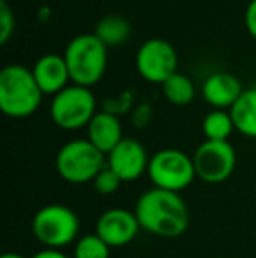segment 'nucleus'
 Listing matches in <instances>:
<instances>
[{
	"instance_id": "5701e85b",
	"label": "nucleus",
	"mask_w": 256,
	"mask_h": 258,
	"mask_svg": "<svg viewBox=\"0 0 256 258\" xmlns=\"http://www.w3.org/2000/svg\"><path fill=\"white\" fill-rule=\"evenodd\" d=\"M133 121H135L137 126H146L147 121H149V105L142 104L135 109V114H133Z\"/></svg>"
},
{
	"instance_id": "f8f14e48",
	"label": "nucleus",
	"mask_w": 256,
	"mask_h": 258,
	"mask_svg": "<svg viewBox=\"0 0 256 258\" xmlns=\"http://www.w3.org/2000/svg\"><path fill=\"white\" fill-rule=\"evenodd\" d=\"M32 72H34L35 81H37L39 88L42 90L44 95L55 97L63 88H67V83L70 81V74H68L65 58L53 53L39 58Z\"/></svg>"
},
{
	"instance_id": "393cba45",
	"label": "nucleus",
	"mask_w": 256,
	"mask_h": 258,
	"mask_svg": "<svg viewBox=\"0 0 256 258\" xmlns=\"http://www.w3.org/2000/svg\"><path fill=\"white\" fill-rule=\"evenodd\" d=\"M0 258H25L23 255H20V253H14V251H9V253H4Z\"/></svg>"
},
{
	"instance_id": "20e7f679",
	"label": "nucleus",
	"mask_w": 256,
	"mask_h": 258,
	"mask_svg": "<svg viewBox=\"0 0 256 258\" xmlns=\"http://www.w3.org/2000/svg\"><path fill=\"white\" fill-rule=\"evenodd\" d=\"M55 165L63 181L84 184L95 179L107 165V156L97 150L88 139H74L60 148Z\"/></svg>"
},
{
	"instance_id": "9d476101",
	"label": "nucleus",
	"mask_w": 256,
	"mask_h": 258,
	"mask_svg": "<svg viewBox=\"0 0 256 258\" xmlns=\"http://www.w3.org/2000/svg\"><path fill=\"white\" fill-rule=\"evenodd\" d=\"M140 223L135 213L123 207H113L104 211L95 225V234L109 248H123L137 237Z\"/></svg>"
},
{
	"instance_id": "ddd939ff",
	"label": "nucleus",
	"mask_w": 256,
	"mask_h": 258,
	"mask_svg": "<svg viewBox=\"0 0 256 258\" xmlns=\"http://www.w3.org/2000/svg\"><path fill=\"white\" fill-rule=\"evenodd\" d=\"M242 92L244 88L240 81L228 72H216V74L209 76L202 86V95H204L205 102L216 109H223V111L226 107L232 109V105L239 100Z\"/></svg>"
},
{
	"instance_id": "b1692460",
	"label": "nucleus",
	"mask_w": 256,
	"mask_h": 258,
	"mask_svg": "<svg viewBox=\"0 0 256 258\" xmlns=\"http://www.w3.org/2000/svg\"><path fill=\"white\" fill-rule=\"evenodd\" d=\"M32 258H68L65 253H62L60 249H49V248H44L41 251H37Z\"/></svg>"
},
{
	"instance_id": "2eb2a0df",
	"label": "nucleus",
	"mask_w": 256,
	"mask_h": 258,
	"mask_svg": "<svg viewBox=\"0 0 256 258\" xmlns=\"http://www.w3.org/2000/svg\"><path fill=\"white\" fill-rule=\"evenodd\" d=\"M235 130L242 136L256 139V88L244 90L235 104L230 109Z\"/></svg>"
},
{
	"instance_id": "7ed1b4c3",
	"label": "nucleus",
	"mask_w": 256,
	"mask_h": 258,
	"mask_svg": "<svg viewBox=\"0 0 256 258\" xmlns=\"http://www.w3.org/2000/svg\"><path fill=\"white\" fill-rule=\"evenodd\" d=\"M72 85L92 88L107 69V46L95 34H81L70 39L63 53Z\"/></svg>"
},
{
	"instance_id": "f3484780",
	"label": "nucleus",
	"mask_w": 256,
	"mask_h": 258,
	"mask_svg": "<svg viewBox=\"0 0 256 258\" xmlns=\"http://www.w3.org/2000/svg\"><path fill=\"white\" fill-rule=\"evenodd\" d=\"M233 130L235 125L232 116L223 109L211 111L202 121V132L205 136V141H228Z\"/></svg>"
},
{
	"instance_id": "f03ea898",
	"label": "nucleus",
	"mask_w": 256,
	"mask_h": 258,
	"mask_svg": "<svg viewBox=\"0 0 256 258\" xmlns=\"http://www.w3.org/2000/svg\"><path fill=\"white\" fill-rule=\"evenodd\" d=\"M42 95L34 72L25 65H7L0 72V109L9 118L32 116L41 105Z\"/></svg>"
},
{
	"instance_id": "9b49d317",
	"label": "nucleus",
	"mask_w": 256,
	"mask_h": 258,
	"mask_svg": "<svg viewBox=\"0 0 256 258\" xmlns=\"http://www.w3.org/2000/svg\"><path fill=\"white\" fill-rule=\"evenodd\" d=\"M149 158L146 153V148L135 139L125 137L109 155H107V167L114 170L121 181H135L147 172V165H149Z\"/></svg>"
},
{
	"instance_id": "f257e3e1",
	"label": "nucleus",
	"mask_w": 256,
	"mask_h": 258,
	"mask_svg": "<svg viewBox=\"0 0 256 258\" xmlns=\"http://www.w3.org/2000/svg\"><path fill=\"white\" fill-rule=\"evenodd\" d=\"M133 213L140 228L158 237H179L190 225L188 206L181 195L154 186L137 199Z\"/></svg>"
},
{
	"instance_id": "a211bd4d",
	"label": "nucleus",
	"mask_w": 256,
	"mask_h": 258,
	"mask_svg": "<svg viewBox=\"0 0 256 258\" xmlns=\"http://www.w3.org/2000/svg\"><path fill=\"white\" fill-rule=\"evenodd\" d=\"M165 99L174 105H188L195 99V85L185 74L176 72L161 85Z\"/></svg>"
},
{
	"instance_id": "aec40b11",
	"label": "nucleus",
	"mask_w": 256,
	"mask_h": 258,
	"mask_svg": "<svg viewBox=\"0 0 256 258\" xmlns=\"http://www.w3.org/2000/svg\"><path fill=\"white\" fill-rule=\"evenodd\" d=\"M123 183L121 177L114 172L111 167H104L99 172V176L93 179V186H95V191H99L100 195H111L114 191H118L120 184Z\"/></svg>"
},
{
	"instance_id": "0eeeda50",
	"label": "nucleus",
	"mask_w": 256,
	"mask_h": 258,
	"mask_svg": "<svg viewBox=\"0 0 256 258\" xmlns=\"http://www.w3.org/2000/svg\"><path fill=\"white\" fill-rule=\"evenodd\" d=\"M97 114V99L90 88L70 85L56 93L49 105L53 123L63 130H79L88 126Z\"/></svg>"
},
{
	"instance_id": "39448f33",
	"label": "nucleus",
	"mask_w": 256,
	"mask_h": 258,
	"mask_svg": "<svg viewBox=\"0 0 256 258\" xmlns=\"http://www.w3.org/2000/svg\"><path fill=\"white\" fill-rule=\"evenodd\" d=\"M32 234L44 248L62 249L75 241L79 234V218L70 207L48 204L35 213Z\"/></svg>"
},
{
	"instance_id": "412c9836",
	"label": "nucleus",
	"mask_w": 256,
	"mask_h": 258,
	"mask_svg": "<svg viewBox=\"0 0 256 258\" xmlns=\"http://www.w3.org/2000/svg\"><path fill=\"white\" fill-rule=\"evenodd\" d=\"M14 34V14L6 0L0 2V42L6 44Z\"/></svg>"
},
{
	"instance_id": "4be33fe9",
	"label": "nucleus",
	"mask_w": 256,
	"mask_h": 258,
	"mask_svg": "<svg viewBox=\"0 0 256 258\" xmlns=\"http://www.w3.org/2000/svg\"><path fill=\"white\" fill-rule=\"evenodd\" d=\"M244 23H246L247 32L256 39V0H251L247 4L246 14H244Z\"/></svg>"
},
{
	"instance_id": "1a4fd4ad",
	"label": "nucleus",
	"mask_w": 256,
	"mask_h": 258,
	"mask_svg": "<svg viewBox=\"0 0 256 258\" xmlns=\"http://www.w3.org/2000/svg\"><path fill=\"white\" fill-rule=\"evenodd\" d=\"M135 67L146 81L163 85L178 72V53L165 39H149L137 51Z\"/></svg>"
},
{
	"instance_id": "dca6fc26",
	"label": "nucleus",
	"mask_w": 256,
	"mask_h": 258,
	"mask_svg": "<svg viewBox=\"0 0 256 258\" xmlns=\"http://www.w3.org/2000/svg\"><path fill=\"white\" fill-rule=\"evenodd\" d=\"M93 34L106 46H121L130 39L132 28H130V21L127 18L118 16V14H109L97 23Z\"/></svg>"
},
{
	"instance_id": "6ab92c4d",
	"label": "nucleus",
	"mask_w": 256,
	"mask_h": 258,
	"mask_svg": "<svg viewBox=\"0 0 256 258\" xmlns=\"http://www.w3.org/2000/svg\"><path fill=\"white\" fill-rule=\"evenodd\" d=\"M111 248L97 234L82 235L74 248V258H109Z\"/></svg>"
},
{
	"instance_id": "6e6552de",
	"label": "nucleus",
	"mask_w": 256,
	"mask_h": 258,
	"mask_svg": "<svg viewBox=\"0 0 256 258\" xmlns=\"http://www.w3.org/2000/svg\"><path fill=\"white\" fill-rule=\"evenodd\" d=\"M192 158L197 177L211 184L226 181L237 165L235 148L228 141H204Z\"/></svg>"
},
{
	"instance_id": "4468645a",
	"label": "nucleus",
	"mask_w": 256,
	"mask_h": 258,
	"mask_svg": "<svg viewBox=\"0 0 256 258\" xmlns=\"http://www.w3.org/2000/svg\"><path fill=\"white\" fill-rule=\"evenodd\" d=\"M86 130H88V141L106 156L125 139L120 118L109 111L97 112Z\"/></svg>"
},
{
	"instance_id": "423d86ee",
	"label": "nucleus",
	"mask_w": 256,
	"mask_h": 258,
	"mask_svg": "<svg viewBox=\"0 0 256 258\" xmlns=\"http://www.w3.org/2000/svg\"><path fill=\"white\" fill-rule=\"evenodd\" d=\"M147 176L154 188L179 194L193 183L197 172L192 156L176 148H167L156 151L149 158Z\"/></svg>"
}]
</instances>
